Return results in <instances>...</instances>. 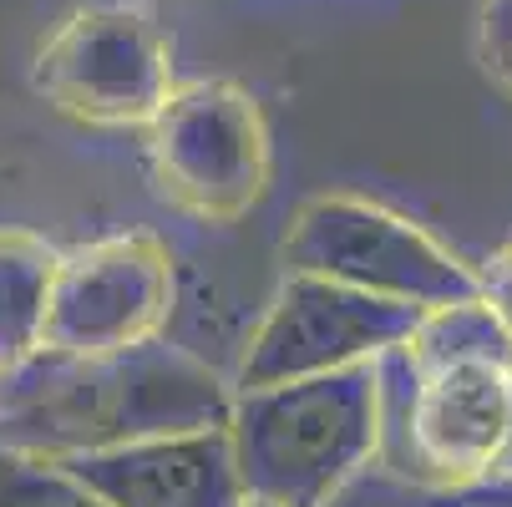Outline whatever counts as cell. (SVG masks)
Wrapping results in <instances>:
<instances>
[{"label": "cell", "instance_id": "1", "mask_svg": "<svg viewBox=\"0 0 512 507\" xmlns=\"http://www.w3.org/2000/svg\"><path fill=\"white\" fill-rule=\"evenodd\" d=\"M229 416L234 386L163 335L112 355L41 350L0 376V442L51 462L229 426Z\"/></svg>", "mask_w": 512, "mask_h": 507}, {"label": "cell", "instance_id": "2", "mask_svg": "<svg viewBox=\"0 0 512 507\" xmlns=\"http://www.w3.org/2000/svg\"><path fill=\"white\" fill-rule=\"evenodd\" d=\"M381 376L386 467L431 487L512 482V335L482 300L431 310Z\"/></svg>", "mask_w": 512, "mask_h": 507}, {"label": "cell", "instance_id": "3", "mask_svg": "<svg viewBox=\"0 0 512 507\" xmlns=\"http://www.w3.org/2000/svg\"><path fill=\"white\" fill-rule=\"evenodd\" d=\"M229 437L254 507H325L386 447L381 360L315 381L234 391Z\"/></svg>", "mask_w": 512, "mask_h": 507}, {"label": "cell", "instance_id": "4", "mask_svg": "<svg viewBox=\"0 0 512 507\" xmlns=\"http://www.w3.org/2000/svg\"><path fill=\"white\" fill-rule=\"evenodd\" d=\"M289 274H315L345 289L416 310H452L482 300V274L442 249L406 213L355 198V193H320L310 198L279 244Z\"/></svg>", "mask_w": 512, "mask_h": 507}, {"label": "cell", "instance_id": "5", "mask_svg": "<svg viewBox=\"0 0 512 507\" xmlns=\"http://www.w3.org/2000/svg\"><path fill=\"white\" fill-rule=\"evenodd\" d=\"M31 87L87 127H153L173 102V46L148 6L71 11L31 61Z\"/></svg>", "mask_w": 512, "mask_h": 507}, {"label": "cell", "instance_id": "6", "mask_svg": "<svg viewBox=\"0 0 512 507\" xmlns=\"http://www.w3.org/2000/svg\"><path fill=\"white\" fill-rule=\"evenodd\" d=\"M153 178L203 224H239L269 193V127L239 82H188L148 127Z\"/></svg>", "mask_w": 512, "mask_h": 507}, {"label": "cell", "instance_id": "7", "mask_svg": "<svg viewBox=\"0 0 512 507\" xmlns=\"http://www.w3.org/2000/svg\"><path fill=\"white\" fill-rule=\"evenodd\" d=\"M421 320L426 310L416 305L376 300L315 274H284L274 305L264 310V320L244 345L234 391H264L371 366V360L401 350Z\"/></svg>", "mask_w": 512, "mask_h": 507}, {"label": "cell", "instance_id": "8", "mask_svg": "<svg viewBox=\"0 0 512 507\" xmlns=\"http://www.w3.org/2000/svg\"><path fill=\"white\" fill-rule=\"evenodd\" d=\"M173 315V259L153 234H112L61 254L46 345L56 355H112L158 340Z\"/></svg>", "mask_w": 512, "mask_h": 507}, {"label": "cell", "instance_id": "9", "mask_svg": "<svg viewBox=\"0 0 512 507\" xmlns=\"http://www.w3.org/2000/svg\"><path fill=\"white\" fill-rule=\"evenodd\" d=\"M61 467L82 477L107 507H254L229 426L66 457Z\"/></svg>", "mask_w": 512, "mask_h": 507}, {"label": "cell", "instance_id": "10", "mask_svg": "<svg viewBox=\"0 0 512 507\" xmlns=\"http://www.w3.org/2000/svg\"><path fill=\"white\" fill-rule=\"evenodd\" d=\"M61 254L31 229H0V376L21 371L46 345V310Z\"/></svg>", "mask_w": 512, "mask_h": 507}, {"label": "cell", "instance_id": "11", "mask_svg": "<svg viewBox=\"0 0 512 507\" xmlns=\"http://www.w3.org/2000/svg\"><path fill=\"white\" fill-rule=\"evenodd\" d=\"M325 507H512V482L487 487H431L416 477H401L386 462H371L355 482H345Z\"/></svg>", "mask_w": 512, "mask_h": 507}, {"label": "cell", "instance_id": "12", "mask_svg": "<svg viewBox=\"0 0 512 507\" xmlns=\"http://www.w3.org/2000/svg\"><path fill=\"white\" fill-rule=\"evenodd\" d=\"M0 507H107V502L61 462L0 442Z\"/></svg>", "mask_w": 512, "mask_h": 507}, {"label": "cell", "instance_id": "13", "mask_svg": "<svg viewBox=\"0 0 512 507\" xmlns=\"http://www.w3.org/2000/svg\"><path fill=\"white\" fill-rule=\"evenodd\" d=\"M477 66L502 97H512V0L477 6Z\"/></svg>", "mask_w": 512, "mask_h": 507}, {"label": "cell", "instance_id": "14", "mask_svg": "<svg viewBox=\"0 0 512 507\" xmlns=\"http://www.w3.org/2000/svg\"><path fill=\"white\" fill-rule=\"evenodd\" d=\"M482 305L492 310V320L512 335V244L492 254V264L482 269Z\"/></svg>", "mask_w": 512, "mask_h": 507}]
</instances>
